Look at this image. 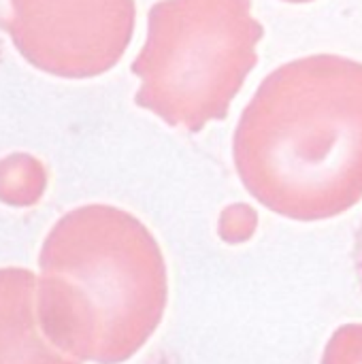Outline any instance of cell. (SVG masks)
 <instances>
[{"instance_id":"1","label":"cell","mask_w":362,"mask_h":364,"mask_svg":"<svg viewBox=\"0 0 362 364\" xmlns=\"http://www.w3.org/2000/svg\"><path fill=\"white\" fill-rule=\"evenodd\" d=\"M245 190L277 215L318 222L362 198V64L309 55L273 70L233 141Z\"/></svg>"},{"instance_id":"2","label":"cell","mask_w":362,"mask_h":364,"mask_svg":"<svg viewBox=\"0 0 362 364\" xmlns=\"http://www.w3.org/2000/svg\"><path fill=\"white\" fill-rule=\"evenodd\" d=\"M36 311L45 337L79 363L132 358L162 322L169 275L143 222L111 205L60 218L38 254Z\"/></svg>"},{"instance_id":"3","label":"cell","mask_w":362,"mask_h":364,"mask_svg":"<svg viewBox=\"0 0 362 364\" xmlns=\"http://www.w3.org/2000/svg\"><path fill=\"white\" fill-rule=\"evenodd\" d=\"M262 26L252 0H160L149 9L147 41L132 62L134 102L190 132L224 119L256 66Z\"/></svg>"},{"instance_id":"4","label":"cell","mask_w":362,"mask_h":364,"mask_svg":"<svg viewBox=\"0 0 362 364\" xmlns=\"http://www.w3.org/2000/svg\"><path fill=\"white\" fill-rule=\"evenodd\" d=\"M134 0H0V30L34 68L64 79L111 70L134 32Z\"/></svg>"},{"instance_id":"5","label":"cell","mask_w":362,"mask_h":364,"mask_svg":"<svg viewBox=\"0 0 362 364\" xmlns=\"http://www.w3.org/2000/svg\"><path fill=\"white\" fill-rule=\"evenodd\" d=\"M38 277L28 269H0V364H81L43 333L36 311Z\"/></svg>"},{"instance_id":"6","label":"cell","mask_w":362,"mask_h":364,"mask_svg":"<svg viewBox=\"0 0 362 364\" xmlns=\"http://www.w3.org/2000/svg\"><path fill=\"white\" fill-rule=\"evenodd\" d=\"M284 2H297V4H301V2H312V0H284Z\"/></svg>"}]
</instances>
